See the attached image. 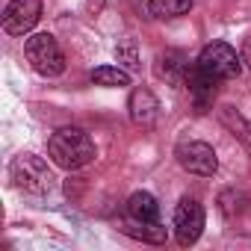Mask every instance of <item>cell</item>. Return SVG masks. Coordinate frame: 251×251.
I'll return each mask as SVG.
<instances>
[{"label": "cell", "mask_w": 251, "mask_h": 251, "mask_svg": "<svg viewBox=\"0 0 251 251\" xmlns=\"http://www.w3.org/2000/svg\"><path fill=\"white\" fill-rule=\"evenodd\" d=\"M48 154L59 169L74 172V169H83V166H89L95 160V142L80 127H62V130H56L50 136Z\"/></svg>", "instance_id": "1"}, {"label": "cell", "mask_w": 251, "mask_h": 251, "mask_svg": "<svg viewBox=\"0 0 251 251\" xmlns=\"http://www.w3.org/2000/svg\"><path fill=\"white\" fill-rule=\"evenodd\" d=\"M9 175H12L15 186L30 195H48L53 186V175H50L48 163L36 154H18L9 166Z\"/></svg>", "instance_id": "2"}, {"label": "cell", "mask_w": 251, "mask_h": 251, "mask_svg": "<svg viewBox=\"0 0 251 251\" xmlns=\"http://www.w3.org/2000/svg\"><path fill=\"white\" fill-rule=\"evenodd\" d=\"M27 62L42 74V77H59L65 71V56L50 33H36L24 42Z\"/></svg>", "instance_id": "3"}, {"label": "cell", "mask_w": 251, "mask_h": 251, "mask_svg": "<svg viewBox=\"0 0 251 251\" xmlns=\"http://www.w3.org/2000/svg\"><path fill=\"white\" fill-rule=\"evenodd\" d=\"M204 74L216 77V80H233L242 68V56H236V50L225 42H213L201 50L198 62H195Z\"/></svg>", "instance_id": "4"}, {"label": "cell", "mask_w": 251, "mask_h": 251, "mask_svg": "<svg viewBox=\"0 0 251 251\" xmlns=\"http://www.w3.org/2000/svg\"><path fill=\"white\" fill-rule=\"evenodd\" d=\"M175 157H177V163H180L189 175H198V177H213L216 169H219L216 151H213V145H207V142H180V145L175 148Z\"/></svg>", "instance_id": "5"}, {"label": "cell", "mask_w": 251, "mask_h": 251, "mask_svg": "<svg viewBox=\"0 0 251 251\" xmlns=\"http://www.w3.org/2000/svg\"><path fill=\"white\" fill-rule=\"evenodd\" d=\"M201 230H204V207L195 198H180V204L175 210V236H177V242L183 248L195 245Z\"/></svg>", "instance_id": "6"}, {"label": "cell", "mask_w": 251, "mask_h": 251, "mask_svg": "<svg viewBox=\"0 0 251 251\" xmlns=\"http://www.w3.org/2000/svg\"><path fill=\"white\" fill-rule=\"evenodd\" d=\"M42 18V0H12L3 12V30L9 36H27Z\"/></svg>", "instance_id": "7"}, {"label": "cell", "mask_w": 251, "mask_h": 251, "mask_svg": "<svg viewBox=\"0 0 251 251\" xmlns=\"http://www.w3.org/2000/svg\"><path fill=\"white\" fill-rule=\"evenodd\" d=\"M216 86H219L216 77L204 74L198 65H189V71H186V89H189V98H192L195 112H207V109L213 106V100H216Z\"/></svg>", "instance_id": "8"}, {"label": "cell", "mask_w": 251, "mask_h": 251, "mask_svg": "<svg viewBox=\"0 0 251 251\" xmlns=\"http://www.w3.org/2000/svg\"><path fill=\"white\" fill-rule=\"evenodd\" d=\"M127 109H130V118L136 124L151 127V124L157 121V115H160V100H157V95L151 89H142L139 86V89H133V95L127 100Z\"/></svg>", "instance_id": "9"}, {"label": "cell", "mask_w": 251, "mask_h": 251, "mask_svg": "<svg viewBox=\"0 0 251 251\" xmlns=\"http://www.w3.org/2000/svg\"><path fill=\"white\" fill-rule=\"evenodd\" d=\"M127 216L136 225H151V222L160 219V204L151 192H133L130 201H127Z\"/></svg>", "instance_id": "10"}, {"label": "cell", "mask_w": 251, "mask_h": 251, "mask_svg": "<svg viewBox=\"0 0 251 251\" xmlns=\"http://www.w3.org/2000/svg\"><path fill=\"white\" fill-rule=\"evenodd\" d=\"M186 71H189V62L183 59V53H175V50L160 53V59H157V74L160 77L180 86V83H186Z\"/></svg>", "instance_id": "11"}, {"label": "cell", "mask_w": 251, "mask_h": 251, "mask_svg": "<svg viewBox=\"0 0 251 251\" xmlns=\"http://www.w3.org/2000/svg\"><path fill=\"white\" fill-rule=\"evenodd\" d=\"M192 9V0H148V12L154 18H177Z\"/></svg>", "instance_id": "12"}, {"label": "cell", "mask_w": 251, "mask_h": 251, "mask_svg": "<svg viewBox=\"0 0 251 251\" xmlns=\"http://www.w3.org/2000/svg\"><path fill=\"white\" fill-rule=\"evenodd\" d=\"M92 83H98V86H130V74L121 71V68H112V65H100L92 71Z\"/></svg>", "instance_id": "13"}, {"label": "cell", "mask_w": 251, "mask_h": 251, "mask_svg": "<svg viewBox=\"0 0 251 251\" xmlns=\"http://www.w3.org/2000/svg\"><path fill=\"white\" fill-rule=\"evenodd\" d=\"M115 56H118V62H124L130 71H139V53H136V42L133 39H124V42H118V48H115Z\"/></svg>", "instance_id": "14"}, {"label": "cell", "mask_w": 251, "mask_h": 251, "mask_svg": "<svg viewBox=\"0 0 251 251\" xmlns=\"http://www.w3.org/2000/svg\"><path fill=\"white\" fill-rule=\"evenodd\" d=\"M127 233H133V236H139L145 242H166V227H160L157 222L139 225V227H127Z\"/></svg>", "instance_id": "15"}, {"label": "cell", "mask_w": 251, "mask_h": 251, "mask_svg": "<svg viewBox=\"0 0 251 251\" xmlns=\"http://www.w3.org/2000/svg\"><path fill=\"white\" fill-rule=\"evenodd\" d=\"M242 62L251 68V39H245V42H242Z\"/></svg>", "instance_id": "16"}]
</instances>
